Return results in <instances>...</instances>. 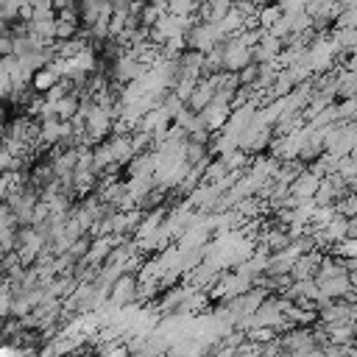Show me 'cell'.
Wrapping results in <instances>:
<instances>
[{
    "mask_svg": "<svg viewBox=\"0 0 357 357\" xmlns=\"http://www.w3.org/2000/svg\"><path fill=\"white\" fill-rule=\"evenodd\" d=\"M131 287H134V279H128V276L117 279V284H114V301H126L128 293H131Z\"/></svg>",
    "mask_w": 357,
    "mask_h": 357,
    "instance_id": "1",
    "label": "cell"
}]
</instances>
